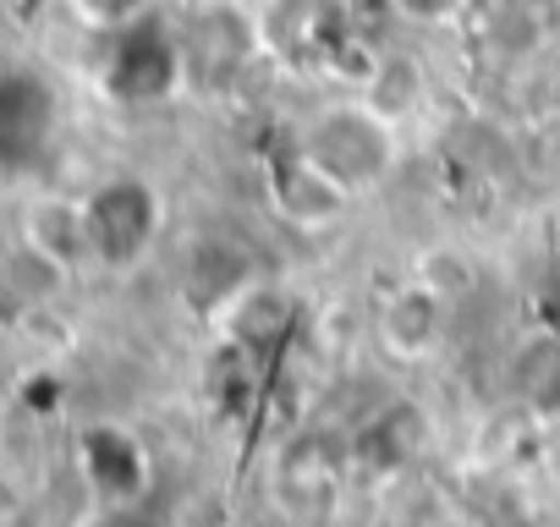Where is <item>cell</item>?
Instances as JSON below:
<instances>
[{"label":"cell","mask_w":560,"mask_h":527,"mask_svg":"<svg viewBox=\"0 0 560 527\" xmlns=\"http://www.w3.org/2000/svg\"><path fill=\"white\" fill-rule=\"evenodd\" d=\"M78 12H83L89 23H105V28H116V23H127V17L138 12V0H78Z\"/></svg>","instance_id":"cell-6"},{"label":"cell","mask_w":560,"mask_h":527,"mask_svg":"<svg viewBox=\"0 0 560 527\" xmlns=\"http://www.w3.org/2000/svg\"><path fill=\"white\" fill-rule=\"evenodd\" d=\"M434 325H440L434 297H429V292H401V297L390 303V314H385V341H390L396 352H423V347L434 341Z\"/></svg>","instance_id":"cell-5"},{"label":"cell","mask_w":560,"mask_h":527,"mask_svg":"<svg viewBox=\"0 0 560 527\" xmlns=\"http://www.w3.org/2000/svg\"><path fill=\"white\" fill-rule=\"evenodd\" d=\"M303 149L347 192H358V187L380 181L385 165H390V121L380 110H330V116L314 121V132L303 138Z\"/></svg>","instance_id":"cell-1"},{"label":"cell","mask_w":560,"mask_h":527,"mask_svg":"<svg viewBox=\"0 0 560 527\" xmlns=\"http://www.w3.org/2000/svg\"><path fill=\"white\" fill-rule=\"evenodd\" d=\"M89 258L100 264H138L160 231V203L143 181H110L83 203Z\"/></svg>","instance_id":"cell-2"},{"label":"cell","mask_w":560,"mask_h":527,"mask_svg":"<svg viewBox=\"0 0 560 527\" xmlns=\"http://www.w3.org/2000/svg\"><path fill=\"white\" fill-rule=\"evenodd\" d=\"M275 198H280V209H287L292 220H336L352 192L303 149V154L275 165Z\"/></svg>","instance_id":"cell-4"},{"label":"cell","mask_w":560,"mask_h":527,"mask_svg":"<svg viewBox=\"0 0 560 527\" xmlns=\"http://www.w3.org/2000/svg\"><path fill=\"white\" fill-rule=\"evenodd\" d=\"M396 7L407 12V17H418V23H440V17H451L462 0H396Z\"/></svg>","instance_id":"cell-7"},{"label":"cell","mask_w":560,"mask_h":527,"mask_svg":"<svg viewBox=\"0 0 560 527\" xmlns=\"http://www.w3.org/2000/svg\"><path fill=\"white\" fill-rule=\"evenodd\" d=\"M182 61H176V45L171 34L149 28V23H132L121 28V56H116V94L127 99H154L176 83Z\"/></svg>","instance_id":"cell-3"}]
</instances>
